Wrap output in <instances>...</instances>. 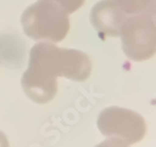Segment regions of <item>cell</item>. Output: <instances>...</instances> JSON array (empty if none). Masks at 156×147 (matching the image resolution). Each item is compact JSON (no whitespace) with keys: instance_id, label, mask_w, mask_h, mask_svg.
Here are the masks:
<instances>
[{"instance_id":"8992f818","label":"cell","mask_w":156,"mask_h":147,"mask_svg":"<svg viewBox=\"0 0 156 147\" xmlns=\"http://www.w3.org/2000/svg\"><path fill=\"white\" fill-rule=\"evenodd\" d=\"M0 147H9L8 139L1 131H0Z\"/></svg>"},{"instance_id":"277c9868","label":"cell","mask_w":156,"mask_h":147,"mask_svg":"<svg viewBox=\"0 0 156 147\" xmlns=\"http://www.w3.org/2000/svg\"><path fill=\"white\" fill-rule=\"evenodd\" d=\"M93 22L98 30L115 36L120 32L123 23L122 13L112 5L97 7L94 11Z\"/></svg>"},{"instance_id":"3957f363","label":"cell","mask_w":156,"mask_h":147,"mask_svg":"<svg viewBox=\"0 0 156 147\" xmlns=\"http://www.w3.org/2000/svg\"><path fill=\"white\" fill-rule=\"evenodd\" d=\"M125 54L134 61H144L156 54V21L150 16H135L123 22L120 29Z\"/></svg>"},{"instance_id":"7a4b0ae2","label":"cell","mask_w":156,"mask_h":147,"mask_svg":"<svg viewBox=\"0 0 156 147\" xmlns=\"http://www.w3.org/2000/svg\"><path fill=\"white\" fill-rule=\"evenodd\" d=\"M97 127L103 135L119 138L128 145L142 141L146 133V124L142 116L121 107L104 109L97 119Z\"/></svg>"},{"instance_id":"5b68a950","label":"cell","mask_w":156,"mask_h":147,"mask_svg":"<svg viewBox=\"0 0 156 147\" xmlns=\"http://www.w3.org/2000/svg\"><path fill=\"white\" fill-rule=\"evenodd\" d=\"M96 147H129V145L119 138L108 137V139H106L99 145H97Z\"/></svg>"},{"instance_id":"6da1fadb","label":"cell","mask_w":156,"mask_h":147,"mask_svg":"<svg viewBox=\"0 0 156 147\" xmlns=\"http://www.w3.org/2000/svg\"><path fill=\"white\" fill-rule=\"evenodd\" d=\"M91 71V60L85 54L42 43L32 49L22 86L32 100L44 103L57 93V76L80 82L89 78Z\"/></svg>"}]
</instances>
